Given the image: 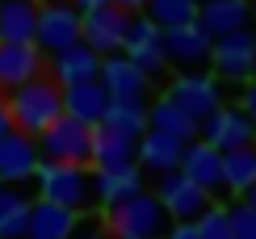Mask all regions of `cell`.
<instances>
[{"instance_id":"1","label":"cell","mask_w":256,"mask_h":239,"mask_svg":"<svg viewBox=\"0 0 256 239\" xmlns=\"http://www.w3.org/2000/svg\"><path fill=\"white\" fill-rule=\"evenodd\" d=\"M0 105H4V114H8V122H13L17 134L38 138V134H46V130L63 118V88L50 80V76H38V80L4 92Z\"/></svg>"},{"instance_id":"2","label":"cell","mask_w":256,"mask_h":239,"mask_svg":"<svg viewBox=\"0 0 256 239\" xmlns=\"http://www.w3.org/2000/svg\"><path fill=\"white\" fill-rule=\"evenodd\" d=\"M34 198L38 202H50L59 210H72L80 214H92L97 210V198H92V168H76V164H38L34 172Z\"/></svg>"},{"instance_id":"3","label":"cell","mask_w":256,"mask_h":239,"mask_svg":"<svg viewBox=\"0 0 256 239\" xmlns=\"http://www.w3.org/2000/svg\"><path fill=\"white\" fill-rule=\"evenodd\" d=\"M101 226H105L110 239H164L172 231V218H168L164 206L143 189V193H134V198L110 206V210H101Z\"/></svg>"},{"instance_id":"4","label":"cell","mask_w":256,"mask_h":239,"mask_svg":"<svg viewBox=\"0 0 256 239\" xmlns=\"http://www.w3.org/2000/svg\"><path fill=\"white\" fill-rule=\"evenodd\" d=\"M80 42V13L72 0H38V30H34V46L42 59L59 55V50Z\"/></svg>"},{"instance_id":"5","label":"cell","mask_w":256,"mask_h":239,"mask_svg":"<svg viewBox=\"0 0 256 239\" xmlns=\"http://www.w3.org/2000/svg\"><path fill=\"white\" fill-rule=\"evenodd\" d=\"M34 143H38L42 164H76V168H88V160H92V126L72 122V118H59L46 134L34 138Z\"/></svg>"},{"instance_id":"6","label":"cell","mask_w":256,"mask_h":239,"mask_svg":"<svg viewBox=\"0 0 256 239\" xmlns=\"http://www.w3.org/2000/svg\"><path fill=\"white\" fill-rule=\"evenodd\" d=\"M122 59H130L147 80H164L168 76V59H164V30H156L143 13L130 17L126 26V38H122Z\"/></svg>"},{"instance_id":"7","label":"cell","mask_w":256,"mask_h":239,"mask_svg":"<svg viewBox=\"0 0 256 239\" xmlns=\"http://www.w3.org/2000/svg\"><path fill=\"white\" fill-rule=\"evenodd\" d=\"M152 198L164 206V214H168L172 222H198L202 214L214 206V198H210V193H202L198 184H189L180 172H164V176H156Z\"/></svg>"},{"instance_id":"8","label":"cell","mask_w":256,"mask_h":239,"mask_svg":"<svg viewBox=\"0 0 256 239\" xmlns=\"http://www.w3.org/2000/svg\"><path fill=\"white\" fill-rule=\"evenodd\" d=\"M168 101L176 105L180 114H189L194 122H206L214 110H222V84L206 72H194V76H172L168 84Z\"/></svg>"},{"instance_id":"9","label":"cell","mask_w":256,"mask_h":239,"mask_svg":"<svg viewBox=\"0 0 256 239\" xmlns=\"http://www.w3.org/2000/svg\"><path fill=\"white\" fill-rule=\"evenodd\" d=\"M198 138L214 151H240V147H256V126L240 105H222L206 122H198Z\"/></svg>"},{"instance_id":"10","label":"cell","mask_w":256,"mask_h":239,"mask_svg":"<svg viewBox=\"0 0 256 239\" xmlns=\"http://www.w3.org/2000/svg\"><path fill=\"white\" fill-rule=\"evenodd\" d=\"M252 50H256V34L252 30H240V34H227L210 46V76L222 84H248L252 80Z\"/></svg>"},{"instance_id":"11","label":"cell","mask_w":256,"mask_h":239,"mask_svg":"<svg viewBox=\"0 0 256 239\" xmlns=\"http://www.w3.org/2000/svg\"><path fill=\"white\" fill-rule=\"evenodd\" d=\"M126 26H130V13H122L118 4H101L92 13H80V42L92 50V55H118Z\"/></svg>"},{"instance_id":"12","label":"cell","mask_w":256,"mask_h":239,"mask_svg":"<svg viewBox=\"0 0 256 239\" xmlns=\"http://www.w3.org/2000/svg\"><path fill=\"white\" fill-rule=\"evenodd\" d=\"M210 46L214 42L206 38V30L198 21L164 30V59H168V68H176V76H194L202 68H210Z\"/></svg>"},{"instance_id":"13","label":"cell","mask_w":256,"mask_h":239,"mask_svg":"<svg viewBox=\"0 0 256 239\" xmlns=\"http://www.w3.org/2000/svg\"><path fill=\"white\" fill-rule=\"evenodd\" d=\"M97 80H101V88L110 92L114 105H147L152 101V96H147L152 92V80H147L130 59H122V55H105Z\"/></svg>"},{"instance_id":"14","label":"cell","mask_w":256,"mask_h":239,"mask_svg":"<svg viewBox=\"0 0 256 239\" xmlns=\"http://www.w3.org/2000/svg\"><path fill=\"white\" fill-rule=\"evenodd\" d=\"M180 176H185L189 184H198L202 193H222V151L206 147L202 138H194V143H185V151H180Z\"/></svg>"},{"instance_id":"15","label":"cell","mask_w":256,"mask_h":239,"mask_svg":"<svg viewBox=\"0 0 256 239\" xmlns=\"http://www.w3.org/2000/svg\"><path fill=\"white\" fill-rule=\"evenodd\" d=\"M38 164H42V156H38L34 138L17 134V130H8L0 138V184H21L26 189V180H34Z\"/></svg>"},{"instance_id":"16","label":"cell","mask_w":256,"mask_h":239,"mask_svg":"<svg viewBox=\"0 0 256 239\" xmlns=\"http://www.w3.org/2000/svg\"><path fill=\"white\" fill-rule=\"evenodd\" d=\"M42 68H46V59L38 55L34 42H26V46L21 42H0V96L30 84V80H38Z\"/></svg>"},{"instance_id":"17","label":"cell","mask_w":256,"mask_h":239,"mask_svg":"<svg viewBox=\"0 0 256 239\" xmlns=\"http://www.w3.org/2000/svg\"><path fill=\"white\" fill-rule=\"evenodd\" d=\"M194 21L206 30L210 42H218V38H227V34H240V30H252L248 0H202Z\"/></svg>"},{"instance_id":"18","label":"cell","mask_w":256,"mask_h":239,"mask_svg":"<svg viewBox=\"0 0 256 239\" xmlns=\"http://www.w3.org/2000/svg\"><path fill=\"white\" fill-rule=\"evenodd\" d=\"M134 151H138V138L122 134V130H114V126H92V160H88V168L92 172L130 168Z\"/></svg>"},{"instance_id":"19","label":"cell","mask_w":256,"mask_h":239,"mask_svg":"<svg viewBox=\"0 0 256 239\" xmlns=\"http://www.w3.org/2000/svg\"><path fill=\"white\" fill-rule=\"evenodd\" d=\"M46 72H50V80H55L59 88L88 84V80H97V72H101V55H92L84 42H76V46L50 55V59H46Z\"/></svg>"},{"instance_id":"20","label":"cell","mask_w":256,"mask_h":239,"mask_svg":"<svg viewBox=\"0 0 256 239\" xmlns=\"http://www.w3.org/2000/svg\"><path fill=\"white\" fill-rule=\"evenodd\" d=\"M110 92L101 88V80H88V84H72L63 88V118L72 122H84V126H101L105 114H110Z\"/></svg>"},{"instance_id":"21","label":"cell","mask_w":256,"mask_h":239,"mask_svg":"<svg viewBox=\"0 0 256 239\" xmlns=\"http://www.w3.org/2000/svg\"><path fill=\"white\" fill-rule=\"evenodd\" d=\"M180 151H185V143H176V138L160 134V130H143V134H138L134 164H138V172L164 176V172H176V168H180Z\"/></svg>"},{"instance_id":"22","label":"cell","mask_w":256,"mask_h":239,"mask_svg":"<svg viewBox=\"0 0 256 239\" xmlns=\"http://www.w3.org/2000/svg\"><path fill=\"white\" fill-rule=\"evenodd\" d=\"M76 214L59 210L50 202H30V218H26V239H72L76 235Z\"/></svg>"},{"instance_id":"23","label":"cell","mask_w":256,"mask_h":239,"mask_svg":"<svg viewBox=\"0 0 256 239\" xmlns=\"http://www.w3.org/2000/svg\"><path fill=\"white\" fill-rule=\"evenodd\" d=\"M134 193H143V172H138V164L118 168V172H92V198H97L101 210L134 198Z\"/></svg>"},{"instance_id":"24","label":"cell","mask_w":256,"mask_h":239,"mask_svg":"<svg viewBox=\"0 0 256 239\" xmlns=\"http://www.w3.org/2000/svg\"><path fill=\"white\" fill-rule=\"evenodd\" d=\"M147 130H160V134L176 138V143H194V138H198V122L189 114H180L168 96L147 101Z\"/></svg>"},{"instance_id":"25","label":"cell","mask_w":256,"mask_h":239,"mask_svg":"<svg viewBox=\"0 0 256 239\" xmlns=\"http://www.w3.org/2000/svg\"><path fill=\"white\" fill-rule=\"evenodd\" d=\"M38 0H0V42H34Z\"/></svg>"},{"instance_id":"26","label":"cell","mask_w":256,"mask_h":239,"mask_svg":"<svg viewBox=\"0 0 256 239\" xmlns=\"http://www.w3.org/2000/svg\"><path fill=\"white\" fill-rule=\"evenodd\" d=\"M256 184V147L222 151V198H244Z\"/></svg>"},{"instance_id":"27","label":"cell","mask_w":256,"mask_h":239,"mask_svg":"<svg viewBox=\"0 0 256 239\" xmlns=\"http://www.w3.org/2000/svg\"><path fill=\"white\" fill-rule=\"evenodd\" d=\"M34 193H26L21 184H0V239H26V218Z\"/></svg>"},{"instance_id":"28","label":"cell","mask_w":256,"mask_h":239,"mask_svg":"<svg viewBox=\"0 0 256 239\" xmlns=\"http://www.w3.org/2000/svg\"><path fill=\"white\" fill-rule=\"evenodd\" d=\"M198 4L202 0H147L143 17L152 21L156 30H176V26H189V21L198 17Z\"/></svg>"},{"instance_id":"29","label":"cell","mask_w":256,"mask_h":239,"mask_svg":"<svg viewBox=\"0 0 256 239\" xmlns=\"http://www.w3.org/2000/svg\"><path fill=\"white\" fill-rule=\"evenodd\" d=\"M101 126H114V130H122V134L138 138L147 130V105H110V114H105Z\"/></svg>"},{"instance_id":"30","label":"cell","mask_w":256,"mask_h":239,"mask_svg":"<svg viewBox=\"0 0 256 239\" xmlns=\"http://www.w3.org/2000/svg\"><path fill=\"white\" fill-rule=\"evenodd\" d=\"M198 226V235L202 239H231V226H227V206H210V210L206 214H202V218L194 222Z\"/></svg>"},{"instance_id":"31","label":"cell","mask_w":256,"mask_h":239,"mask_svg":"<svg viewBox=\"0 0 256 239\" xmlns=\"http://www.w3.org/2000/svg\"><path fill=\"white\" fill-rule=\"evenodd\" d=\"M227 226H231V239H256V214L244 202L227 206Z\"/></svg>"},{"instance_id":"32","label":"cell","mask_w":256,"mask_h":239,"mask_svg":"<svg viewBox=\"0 0 256 239\" xmlns=\"http://www.w3.org/2000/svg\"><path fill=\"white\" fill-rule=\"evenodd\" d=\"M240 110L248 114V122L256 126V80H248V84H240Z\"/></svg>"},{"instance_id":"33","label":"cell","mask_w":256,"mask_h":239,"mask_svg":"<svg viewBox=\"0 0 256 239\" xmlns=\"http://www.w3.org/2000/svg\"><path fill=\"white\" fill-rule=\"evenodd\" d=\"M72 239H110V235H105L101 218H80V222H76V235H72Z\"/></svg>"},{"instance_id":"34","label":"cell","mask_w":256,"mask_h":239,"mask_svg":"<svg viewBox=\"0 0 256 239\" xmlns=\"http://www.w3.org/2000/svg\"><path fill=\"white\" fill-rule=\"evenodd\" d=\"M164 239H202V235H198L194 222H172V231H168Z\"/></svg>"},{"instance_id":"35","label":"cell","mask_w":256,"mask_h":239,"mask_svg":"<svg viewBox=\"0 0 256 239\" xmlns=\"http://www.w3.org/2000/svg\"><path fill=\"white\" fill-rule=\"evenodd\" d=\"M76 4V13H92V8H101V4H114V0H72Z\"/></svg>"},{"instance_id":"36","label":"cell","mask_w":256,"mask_h":239,"mask_svg":"<svg viewBox=\"0 0 256 239\" xmlns=\"http://www.w3.org/2000/svg\"><path fill=\"white\" fill-rule=\"evenodd\" d=\"M114 4H118L122 13H130V17H134V13H143V4H147V0H114Z\"/></svg>"},{"instance_id":"37","label":"cell","mask_w":256,"mask_h":239,"mask_svg":"<svg viewBox=\"0 0 256 239\" xmlns=\"http://www.w3.org/2000/svg\"><path fill=\"white\" fill-rule=\"evenodd\" d=\"M240 202H244V206H248V210L256 214V184H252V189H248V193H244V198H240Z\"/></svg>"},{"instance_id":"38","label":"cell","mask_w":256,"mask_h":239,"mask_svg":"<svg viewBox=\"0 0 256 239\" xmlns=\"http://www.w3.org/2000/svg\"><path fill=\"white\" fill-rule=\"evenodd\" d=\"M8 130H13V122H8V114H4V105H0V138H4Z\"/></svg>"},{"instance_id":"39","label":"cell","mask_w":256,"mask_h":239,"mask_svg":"<svg viewBox=\"0 0 256 239\" xmlns=\"http://www.w3.org/2000/svg\"><path fill=\"white\" fill-rule=\"evenodd\" d=\"M248 13H252V21H256V0H248Z\"/></svg>"},{"instance_id":"40","label":"cell","mask_w":256,"mask_h":239,"mask_svg":"<svg viewBox=\"0 0 256 239\" xmlns=\"http://www.w3.org/2000/svg\"><path fill=\"white\" fill-rule=\"evenodd\" d=\"M252 80H256V50H252Z\"/></svg>"}]
</instances>
